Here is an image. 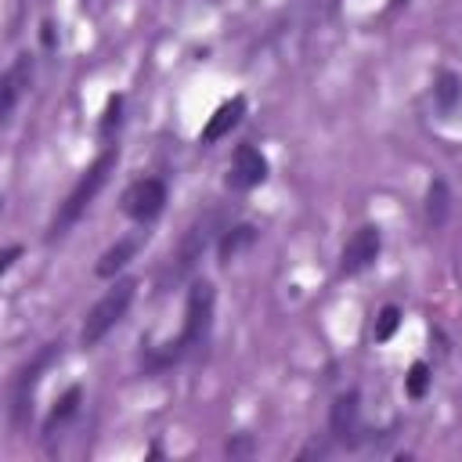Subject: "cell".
Here are the masks:
<instances>
[{"label":"cell","instance_id":"6da1fadb","mask_svg":"<svg viewBox=\"0 0 462 462\" xmlns=\"http://www.w3.org/2000/svg\"><path fill=\"white\" fill-rule=\"evenodd\" d=\"M213 307H217V289L209 282H191L188 289V303H184V328L173 343H166V350L148 357V368H166L173 361H180L188 350L202 346L213 325Z\"/></svg>","mask_w":462,"mask_h":462},{"label":"cell","instance_id":"7a4b0ae2","mask_svg":"<svg viewBox=\"0 0 462 462\" xmlns=\"http://www.w3.org/2000/svg\"><path fill=\"white\" fill-rule=\"evenodd\" d=\"M112 166H116V148H105L87 170H83V177L76 180V188L65 195V202H61V209H58V217L51 220V235L47 238H61L83 213H87V206L94 202V195L105 188V180H108V173H112Z\"/></svg>","mask_w":462,"mask_h":462},{"label":"cell","instance_id":"3957f363","mask_svg":"<svg viewBox=\"0 0 462 462\" xmlns=\"http://www.w3.org/2000/svg\"><path fill=\"white\" fill-rule=\"evenodd\" d=\"M134 292H137V282H134V278L116 282V285L87 310V321H83V332H79L83 346H97V343L123 321V314H126L130 303H134Z\"/></svg>","mask_w":462,"mask_h":462},{"label":"cell","instance_id":"277c9868","mask_svg":"<svg viewBox=\"0 0 462 462\" xmlns=\"http://www.w3.org/2000/svg\"><path fill=\"white\" fill-rule=\"evenodd\" d=\"M213 227H217V213H209V217L195 220V224L184 231L180 245H177V249H173V256H170V267L162 271V285L180 282L184 274H191V267L202 260V253H206V245H209V238H213Z\"/></svg>","mask_w":462,"mask_h":462},{"label":"cell","instance_id":"5b68a950","mask_svg":"<svg viewBox=\"0 0 462 462\" xmlns=\"http://www.w3.org/2000/svg\"><path fill=\"white\" fill-rule=\"evenodd\" d=\"M162 206H166V184L159 177H141L123 191V213L137 224L155 220L162 213Z\"/></svg>","mask_w":462,"mask_h":462},{"label":"cell","instance_id":"8992f818","mask_svg":"<svg viewBox=\"0 0 462 462\" xmlns=\"http://www.w3.org/2000/svg\"><path fill=\"white\" fill-rule=\"evenodd\" d=\"M54 357H61V343H47L22 372H18V379H14V390H11V404H14V422H22L25 419V411L32 408V390H36V383H40V372L43 368H51L54 365Z\"/></svg>","mask_w":462,"mask_h":462},{"label":"cell","instance_id":"52a82bcc","mask_svg":"<svg viewBox=\"0 0 462 462\" xmlns=\"http://www.w3.org/2000/svg\"><path fill=\"white\" fill-rule=\"evenodd\" d=\"M379 249H383V235H379V227H375V224L357 227V231L346 238L343 253H339V271H343V274H361V271H368V267L375 263Z\"/></svg>","mask_w":462,"mask_h":462},{"label":"cell","instance_id":"ba28073f","mask_svg":"<svg viewBox=\"0 0 462 462\" xmlns=\"http://www.w3.org/2000/svg\"><path fill=\"white\" fill-rule=\"evenodd\" d=\"M267 180V159L253 148V144H238L235 148V162H231V173H227V188L235 191H249L256 184Z\"/></svg>","mask_w":462,"mask_h":462},{"label":"cell","instance_id":"9c48e42d","mask_svg":"<svg viewBox=\"0 0 462 462\" xmlns=\"http://www.w3.org/2000/svg\"><path fill=\"white\" fill-rule=\"evenodd\" d=\"M357 390L350 393H339L336 404H332V415H328V430L339 444H357V430H361V404H357Z\"/></svg>","mask_w":462,"mask_h":462},{"label":"cell","instance_id":"30bf717a","mask_svg":"<svg viewBox=\"0 0 462 462\" xmlns=\"http://www.w3.org/2000/svg\"><path fill=\"white\" fill-rule=\"evenodd\" d=\"M29 79H32V58H29V54H18L14 65L0 76V119H4V123L11 119V112H14V105H18V94L29 87Z\"/></svg>","mask_w":462,"mask_h":462},{"label":"cell","instance_id":"8fae6325","mask_svg":"<svg viewBox=\"0 0 462 462\" xmlns=\"http://www.w3.org/2000/svg\"><path fill=\"white\" fill-rule=\"evenodd\" d=\"M242 116H245V97H231V101H224V105L209 116V123L202 126L199 141H202V144H217L220 137H227V134L242 123Z\"/></svg>","mask_w":462,"mask_h":462},{"label":"cell","instance_id":"7c38bea8","mask_svg":"<svg viewBox=\"0 0 462 462\" xmlns=\"http://www.w3.org/2000/svg\"><path fill=\"white\" fill-rule=\"evenodd\" d=\"M141 249V235H126V238H119L112 249H105L101 253V260H97V278H116L130 260H134V253Z\"/></svg>","mask_w":462,"mask_h":462},{"label":"cell","instance_id":"4fadbf2b","mask_svg":"<svg viewBox=\"0 0 462 462\" xmlns=\"http://www.w3.org/2000/svg\"><path fill=\"white\" fill-rule=\"evenodd\" d=\"M433 105H437L440 116H451L462 105V79L451 69L437 72V79H433Z\"/></svg>","mask_w":462,"mask_h":462},{"label":"cell","instance_id":"5bb4252c","mask_svg":"<svg viewBox=\"0 0 462 462\" xmlns=\"http://www.w3.org/2000/svg\"><path fill=\"white\" fill-rule=\"evenodd\" d=\"M256 227L253 224H235V227H227L224 235H220V242H217V256H220V263H231L235 256H242L253 242H256Z\"/></svg>","mask_w":462,"mask_h":462},{"label":"cell","instance_id":"9a60e30c","mask_svg":"<svg viewBox=\"0 0 462 462\" xmlns=\"http://www.w3.org/2000/svg\"><path fill=\"white\" fill-rule=\"evenodd\" d=\"M79 401H83V390H79V386H69V390L54 401V408H51V415H47V422H43V433H54L61 422H69V419L76 415Z\"/></svg>","mask_w":462,"mask_h":462},{"label":"cell","instance_id":"2e32d148","mask_svg":"<svg viewBox=\"0 0 462 462\" xmlns=\"http://www.w3.org/2000/svg\"><path fill=\"white\" fill-rule=\"evenodd\" d=\"M448 209H451V195H448V184L437 177L430 184V191H426V217H430V224L440 227L448 220Z\"/></svg>","mask_w":462,"mask_h":462},{"label":"cell","instance_id":"e0dca14e","mask_svg":"<svg viewBox=\"0 0 462 462\" xmlns=\"http://www.w3.org/2000/svg\"><path fill=\"white\" fill-rule=\"evenodd\" d=\"M430 365L426 361H415L411 368H408V375H404V393L411 397V401H419V397H426V390H430Z\"/></svg>","mask_w":462,"mask_h":462},{"label":"cell","instance_id":"ac0fdd59","mask_svg":"<svg viewBox=\"0 0 462 462\" xmlns=\"http://www.w3.org/2000/svg\"><path fill=\"white\" fill-rule=\"evenodd\" d=\"M397 325H401V307H383L379 310V318H375V328H372V336H375V343H386L393 332H397Z\"/></svg>","mask_w":462,"mask_h":462},{"label":"cell","instance_id":"d6986e66","mask_svg":"<svg viewBox=\"0 0 462 462\" xmlns=\"http://www.w3.org/2000/svg\"><path fill=\"white\" fill-rule=\"evenodd\" d=\"M224 451H227L231 458H249V455L256 451V444H253V437H249V433H238V437H231V440L224 444Z\"/></svg>","mask_w":462,"mask_h":462},{"label":"cell","instance_id":"ffe728a7","mask_svg":"<svg viewBox=\"0 0 462 462\" xmlns=\"http://www.w3.org/2000/svg\"><path fill=\"white\" fill-rule=\"evenodd\" d=\"M119 112H123V97L112 94L108 97V108H105V119H101V134H112V126H119V119H123Z\"/></svg>","mask_w":462,"mask_h":462},{"label":"cell","instance_id":"44dd1931","mask_svg":"<svg viewBox=\"0 0 462 462\" xmlns=\"http://www.w3.org/2000/svg\"><path fill=\"white\" fill-rule=\"evenodd\" d=\"M18 253H22L18 245H11V249H4V256H0V271H11V267H14V260H18Z\"/></svg>","mask_w":462,"mask_h":462},{"label":"cell","instance_id":"7402d4cb","mask_svg":"<svg viewBox=\"0 0 462 462\" xmlns=\"http://www.w3.org/2000/svg\"><path fill=\"white\" fill-rule=\"evenodd\" d=\"M40 36H43V47H47V51H54V25H51V22H43V25H40Z\"/></svg>","mask_w":462,"mask_h":462},{"label":"cell","instance_id":"603a6c76","mask_svg":"<svg viewBox=\"0 0 462 462\" xmlns=\"http://www.w3.org/2000/svg\"><path fill=\"white\" fill-rule=\"evenodd\" d=\"M404 4H408V0H390V11H401Z\"/></svg>","mask_w":462,"mask_h":462}]
</instances>
